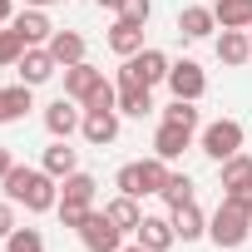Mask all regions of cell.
<instances>
[{
    "label": "cell",
    "mask_w": 252,
    "mask_h": 252,
    "mask_svg": "<svg viewBox=\"0 0 252 252\" xmlns=\"http://www.w3.org/2000/svg\"><path fill=\"white\" fill-rule=\"evenodd\" d=\"M247 35H252V30H247Z\"/></svg>",
    "instance_id": "b9f144b4"
},
{
    "label": "cell",
    "mask_w": 252,
    "mask_h": 252,
    "mask_svg": "<svg viewBox=\"0 0 252 252\" xmlns=\"http://www.w3.org/2000/svg\"><path fill=\"white\" fill-rule=\"evenodd\" d=\"M218 60H222L227 69L252 64V35H247V30H222V35H218Z\"/></svg>",
    "instance_id": "5bb4252c"
},
{
    "label": "cell",
    "mask_w": 252,
    "mask_h": 252,
    "mask_svg": "<svg viewBox=\"0 0 252 252\" xmlns=\"http://www.w3.org/2000/svg\"><path fill=\"white\" fill-rule=\"evenodd\" d=\"M94 5H104V10H119V5H124V0H94Z\"/></svg>",
    "instance_id": "8d00e7d4"
},
{
    "label": "cell",
    "mask_w": 252,
    "mask_h": 252,
    "mask_svg": "<svg viewBox=\"0 0 252 252\" xmlns=\"http://www.w3.org/2000/svg\"><path fill=\"white\" fill-rule=\"evenodd\" d=\"M168 69H173V60L163 55V50H139V55H129L119 64V84H139V89H154V84H168Z\"/></svg>",
    "instance_id": "3957f363"
},
{
    "label": "cell",
    "mask_w": 252,
    "mask_h": 252,
    "mask_svg": "<svg viewBox=\"0 0 252 252\" xmlns=\"http://www.w3.org/2000/svg\"><path fill=\"white\" fill-rule=\"evenodd\" d=\"M119 252H149V247H144V242H134V247H119Z\"/></svg>",
    "instance_id": "74e56055"
},
{
    "label": "cell",
    "mask_w": 252,
    "mask_h": 252,
    "mask_svg": "<svg viewBox=\"0 0 252 252\" xmlns=\"http://www.w3.org/2000/svg\"><path fill=\"white\" fill-rule=\"evenodd\" d=\"M168 89H173V99H203V89H208V74H203V64L198 60H178L173 69H168Z\"/></svg>",
    "instance_id": "8992f818"
},
{
    "label": "cell",
    "mask_w": 252,
    "mask_h": 252,
    "mask_svg": "<svg viewBox=\"0 0 252 252\" xmlns=\"http://www.w3.org/2000/svg\"><path fill=\"white\" fill-rule=\"evenodd\" d=\"M0 124H5V109H0Z\"/></svg>",
    "instance_id": "ab89813d"
},
{
    "label": "cell",
    "mask_w": 252,
    "mask_h": 252,
    "mask_svg": "<svg viewBox=\"0 0 252 252\" xmlns=\"http://www.w3.org/2000/svg\"><path fill=\"white\" fill-rule=\"evenodd\" d=\"M79 124H84V109H79L69 94H60L55 104H45V129H50L55 139H69V134H79Z\"/></svg>",
    "instance_id": "52a82bcc"
},
{
    "label": "cell",
    "mask_w": 252,
    "mask_h": 252,
    "mask_svg": "<svg viewBox=\"0 0 252 252\" xmlns=\"http://www.w3.org/2000/svg\"><path fill=\"white\" fill-rule=\"evenodd\" d=\"M183 149H193V129H178V124H158V134H154V154L163 163L183 158Z\"/></svg>",
    "instance_id": "2e32d148"
},
{
    "label": "cell",
    "mask_w": 252,
    "mask_h": 252,
    "mask_svg": "<svg viewBox=\"0 0 252 252\" xmlns=\"http://www.w3.org/2000/svg\"><path fill=\"white\" fill-rule=\"evenodd\" d=\"M213 15L222 30H252V0H213Z\"/></svg>",
    "instance_id": "7402d4cb"
},
{
    "label": "cell",
    "mask_w": 252,
    "mask_h": 252,
    "mask_svg": "<svg viewBox=\"0 0 252 252\" xmlns=\"http://www.w3.org/2000/svg\"><path fill=\"white\" fill-rule=\"evenodd\" d=\"M55 5H60V0H55Z\"/></svg>",
    "instance_id": "60d3db41"
},
{
    "label": "cell",
    "mask_w": 252,
    "mask_h": 252,
    "mask_svg": "<svg viewBox=\"0 0 252 252\" xmlns=\"http://www.w3.org/2000/svg\"><path fill=\"white\" fill-rule=\"evenodd\" d=\"M79 242H84L89 252H119V247H124V232L109 222L104 208H94V213L84 218V227H79Z\"/></svg>",
    "instance_id": "5b68a950"
},
{
    "label": "cell",
    "mask_w": 252,
    "mask_h": 252,
    "mask_svg": "<svg viewBox=\"0 0 252 252\" xmlns=\"http://www.w3.org/2000/svg\"><path fill=\"white\" fill-rule=\"evenodd\" d=\"M25 50H30V45H25V40H20V35L10 30V25H5V30H0V69H15Z\"/></svg>",
    "instance_id": "4316f807"
},
{
    "label": "cell",
    "mask_w": 252,
    "mask_h": 252,
    "mask_svg": "<svg viewBox=\"0 0 252 252\" xmlns=\"http://www.w3.org/2000/svg\"><path fill=\"white\" fill-rule=\"evenodd\" d=\"M208 237H213L222 252L242 247V242L252 237V203H242V198H227V193H222L218 213L208 218Z\"/></svg>",
    "instance_id": "7a4b0ae2"
},
{
    "label": "cell",
    "mask_w": 252,
    "mask_h": 252,
    "mask_svg": "<svg viewBox=\"0 0 252 252\" xmlns=\"http://www.w3.org/2000/svg\"><path fill=\"white\" fill-rule=\"evenodd\" d=\"M114 188H119V193H129V198H149V188H144V173H139V163H124V168L114 173Z\"/></svg>",
    "instance_id": "83f0119b"
},
{
    "label": "cell",
    "mask_w": 252,
    "mask_h": 252,
    "mask_svg": "<svg viewBox=\"0 0 252 252\" xmlns=\"http://www.w3.org/2000/svg\"><path fill=\"white\" fill-rule=\"evenodd\" d=\"M104 213H109V222H114L119 232H139V222H144V208H139V198H129V193L109 198Z\"/></svg>",
    "instance_id": "d6986e66"
},
{
    "label": "cell",
    "mask_w": 252,
    "mask_h": 252,
    "mask_svg": "<svg viewBox=\"0 0 252 252\" xmlns=\"http://www.w3.org/2000/svg\"><path fill=\"white\" fill-rule=\"evenodd\" d=\"M40 168H45V173H55V178H69V173L79 168V149H69V139H55V144L45 149Z\"/></svg>",
    "instance_id": "ffe728a7"
},
{
    "label": "cell",
    "mask_w": 252,
    "mask_h": 252,
    "mask_svg": "<svg viewBox=\"0 0 252 252\" xmlns=\"http://www.w3.org/2000/svg\"><path fill=\"white\" fill-rule=\"evenodd\" d=\"M79 134H84V144H94V149L114 144V139H119V109H84Z\"/></svg>",
    "instance_id": "9c48e42d"
},
{
    "label": "cell",
    "mask_w": 252,
    "mask_h": 252,
    "mask_svg": "<svg viewBox=\"0 0 252 252\" xmlns=\"http://www.w3.org/2000/svg\"><path fill=\"white\" fill-rule=\"evenodd\" d=\"M0 188H5V198L15 208H25V213H55L60 208V178L45 173V168H20L15 163Z\"/></svg>",
    "instance_id": "6da1fadb"
},
{
    "label": "cell",
    "mask_w": 252,
    "mask_h": 252,
    "mask_svg": "<svg viewBox=\"0 0 252 252\" xmlns=\"http://www.w3.org/2000/svg\"><path fill=\"white\" fill-rule=\"evenodd\" d=\"M0 109H5V124H10V119H25V114L35 109L30 84H10V89H0Z\"/></svg>",
    "instance_id": "d4e9b609"
},
{
    "label": "cell",
    "mask_w": 252,
    "mask_h": 252,
    "mask_svg": "<svg viewBox=\"0 0 252 252\" xmlns=\"http://www.w3.org/2000/svg\"><path fill=\"white\" fill-rule=\"evenodd\" d=\"M119 114H129V119L154 114V94H149V89H139V84H119Z\"/></svg>",
    "instance_id": "603a6c76"
},
{
    "label": "cell",
    "mask_w": 252,
    "mask_h": 252,
    "mask_svg": "<svg viewBox=\"0 0 252 252\" xmlns=\"http://www.w3.org/2000/svg\"><path fill=\"white\" fill-rule=\"evenodd\" d=\"M10 30H15L25 45H50V35H55V25H50V15H45L40 5H25V10L10 20Z\"/></svg>",
    "instance_id": "8fae6325"
},
{
    "label": "cell",
    "mask_w": 252,
    "mask_h": 252,
    "mask_svg": "<svg viewBox=\"0 0 252 252\" xmlns=\"http://www.w3.org/2000/svg\"><path fill=\"white\" fill-rule=\"evenodd\" d=\"M5 252H45V237H40V227H15V232L5 237Z\"/></svg>",
    "instance_id": "4dcf8cb0"
},
{
    "label": "cell",
    "mask_w": 252,
    "mask_h": 252,
    "mask_svg": "<svg viewBox=\"0 0 252 252\" xmlns=\"http://www.w3.org/2000/svg\"><path fill=\"white\" fill-rule=\"evenodd\" d=\"M55 213H60V227H74V232H79V227H84V218L94 213V203H69V198H60V208H55Z\"/></svg>",
    "instance_id": "1f68e13d"
},
{
    "label": "cell",
    "mask_w": 252,
    "mask_h": 252,
    "mask_svg": "<svg viewBox=\"0 0 252 252\" xmlns=\"http://www.w3.org/2000/svg\"><path fill=\"white\" fill-rule=\"evenodd\" d=\"M10 168H15V158H10V149H5V144H0V183H5V173H10Z\"/></svg>",
    "instance_id": "e575fe53"
},
{
    "label": "cell",
    "mask_w": 252,
    "mask_h": 252,
    "mask_svg": "<svg viewBox=\"0 0 252 252\" xmlns=\"http://www.w3.org/2000/svg\"><path fill=\"white\" fill-rule=\"evenodd\" d=\"M15 15H10V0H0V25H10Z\"/></svg>",
    "instance_id": "d590c367"
},
{
    "label": "cell",
    "mask_w": 252,
    "mask_h": 252,
    "mask_svg": "<svg viewBox=\"0 0 252 252\" xmlns=\"http://www.w3.org/2000/svg\"><path fill=\"white\" fill-rule=\"evenodd\" d=\"M119 15H124V20H134V25H149L154 0H124V5H119Z\"/></svg>",
    "instance_id": "d6a6232c"
},
{
    "label": "cell",
    "mask_w": 252,
    "mask_h": 252,
    "mask_svg": "<svg viewBox=\"0 0 252 252\" xmlns=\"http://www.w3.org/2000/svg\"><path fill=\"white\" fill-rule=\"evenodd\" d=\"M55 69H60V64H55V55H50L45 45H30V50L20 55V64H15L20 84H30V89H35V84H45V79H55Z\"/></svg>",
    "instance_id": "30bf717a"
},
{
    "label": "cell",
    "mask_w": 252,
    "mask_h": 252,
    "mask_svg": "<svg viewBox=\"0 0 252 252\" xmlns=\"http://www.w3.org/2000/svg\"><path fill=\"white\" fill-rule=\"evenodd\" d=\"M25 5H40V10H45V5H55V0H25Z\"/></svg>",
    "instance_id": "f35d334b"
},
{
    "label": "cell",
    "mask_w": 252,
    "mask_h": 252,
    "mask_svg": "<svg viewBox=\"0 0 252 252\" xmlns=\"http://www.w3.org/2000/svg\"><path fill=\"white\" fill-rule=\"evenodd\" d=\"M109 50H114L119 60L139 55V50H144V25H134V20H124V15H119V20L109 25Z\"/></svg>",
    "instance_id": "e0dca14e"
},
{
    "label": "cell",
    "mask_w": 252,
    "mask_h": 252,
    "mask_svg": "<svg viewBox=\"0 0 252 252\" xmlns=\"http://www.w3.org/2000/svg\"><path fill=\"white\" fill-rule=\"evenodd\" d=\"M168 218H173L178 242H198V237H208V218H203L198 198H193V203H183V208H168Z\"/></svg>",
    "instance_id": "9a60e30c"
},
{
    "label": "cell",
    "mask_w": 252,
    "mask_h": 252,
    "mask_svg": "<svg viewBox=\"0 0 252 252\" xmlns=\"http://www.w3.org/2000/svg\"><path fill=\"white\" fill-rule=\"evenodd\" d=\"M99 84H104V69H94L89 60H79V64H69V69H64V94H69L74 104H84Z\"/></svg>",
    "instance_id": "7c38bea8"
},
{
    "label": "cell",
    "mask_w": 252,
    "mask_h": 252,
    "mask_svg": "<svg viewBox=\"0 0 252 252\" xmlns=\"http://www.w3.org/2000/svg\"><path fill=\"white\" fill-rule=\"evenodd\" d=\"M139 173H144V188H149V193H163V183H168V173H173V168L154 154V158H144V163H139Z\"/></svg>",
    "instance_id": "f546056e"
},
{
    "label": "cell",
    "mask_w": 252,
    "mask_h": 252,
    "mask_svg": "<svg viewBox=\"0 0 252 252\" xmlns=\"http://www.w3.org/2000/svg\"><path fill=\"white\" fill-rule=\"evenodd\" d=\"M139 242H144L149 252H168V247L178 242L173 218H149V213H144V222H139Z\"/></svg>",
    "instance_id": "ac0fdd59"
},
{
    "label": "cell",
    "mask_w": 252,
    "mask_h": 252,
    "mask_svg": "<svg viewBox=\"0 0 252 252\" xmlns=\"http://www.w3.org/2000/svg\"><path fill=\"white\" fill-rule=\"evenodd\" d=\"M45 50L55 55V64H64V69H69V64H79V60H84V35H74V30H55Z\"/></svg>",
    "instance_id": "44dd1931"
},
{
    "label": "cell",
    "mask_w": 252,
    "mask_h": 252,
    "mask_svg": "<svg viewBox=\"0 0 252 252\" xmlns=\"http://www.w3.org/2000/svg\"><path fill=\"white\" fill-rule=\"evenodd\" d=\"M163 124H178V129H198V104L193 99H173L163 109Z\"/></svg>",
    "instance_id": "f1b7e54d"
},
{
    "label": "cell",
    "mask_w": 252,
    "mask_h": 252,
    "mask_svg": "<svg viewBox=\"0 0 252 252\" xmlns=\"http://www.w3.org/2000/svg\"><path fill=\"white\" fill-rule=\"evenodd\" d=\"M15 227H20V222H15V203H10V198H0V242H5Z\"/></svg>",
    "instance_id": "836d02e7"
},
{
    "label": "cell",
    "mask_w": 252,
    "mask_h": 252,
    "mask_svg": "<svg viewBox=\"0 0 252 252\" xmlns=\"http://www.w3.org/2000/svg\"><path fill=\"white\" fill-rule=\"evenodd\" d=\"M218 168H222V193L252 203V154H232V158L218 163Z\"/></svg>",
    "instance_id": "ba28073f"
},
{
    "label": "cell",
    "mask_w": 252,
    "mask_h": 252,
    "mask_svg": "<svg viewBox=\"0 0 252 252\" xmlns=\"http://www.w3.org/2000/svg\"><path fill=\"white\" fill-rule=\"evenodd\" d=\"M242 139H247V134H242L237 119H213L208 129H203V139H198V149H203L213 163H227L232 154H242Z\"/></svg>",
    "instance_id": "277c9868"
},
{
    "label": "cell",
    "mask_w": 252,
    "mask_h": 252,
    "mask_svg": "<svg viewBox=\"0 0 252 252\" xmlns=\"http://www.w3.org/2000/svg\"><path fill=\"white\" fill-rule=\"evenodd\" d=\"M94 193H99V183H94V173H69V178H60V198H69V203H94Z\"/></svg>",
    "instance_id": "cb8c5ba5"
},
{
    "label": "cell",
    "mask_w": 252,
    "mask_h": 252,
    "mask_svg": "<svg viewBox=\"0 0 252 252\" xmlns=\"http://www.w3.org/2000/svg\"><path fill=\"white\" fill-rule=\"evenodd\" d=\"M213 30H218L213 5H183V10H178V35H183V40H208Z\"/></svg>",
    "instance_id": "4fadbf2b"
},
{
    "label": "cell",
    "mask_w": 252,
    "mask_h": 252,
    "mask_svg": "<svg viewBox=\"0 0 252 252\" xmlns=\"http://www.w3.org/2000/svg\"><path fill=\"white\" fill-rule=\"evenodd\" d=\"M168 208H183V203H193V178L188 173H168V183H163V193H158Z\"/></svg>",
    "instance_id": "484cf974"
}]
</instances>
